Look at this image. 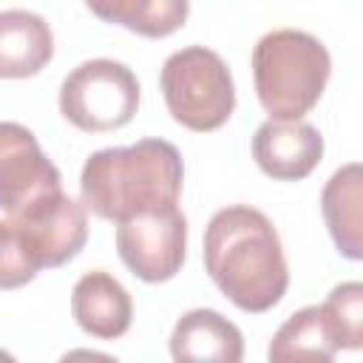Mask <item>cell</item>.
Returning a JSON list of instances; mask_svg holds the SVG:
<instances>
[{
  "mask_svg": "<svg viewBox=\"0 0 363 363\" xmlns=\"http://www.w3.org/2000/svg\"><path fill=\"white\" fill-rule=\"evenodd\" d=\"M204 269L244 312L272 309L289 286L278 230L250 204H230L210 218L204 230Z\"/></svg>",
  "mask_w": 363,
  "mask_h": 363,
  "instance_id": "6da1fadb",
  "label": "cell"
},
{
  "mask_svg": "<svg viewBox=\"0 0 363 363\" xmlns=\"http://www.w3.org/2000/svg\"><path fill=\"white\" fill-rule=\"evenodd\" d=\"M184 162L176 145L142 139L130 147H105L85 159L79 176L82 204L105 221H130L145 213L179 207Z\"/></svg>",
  "mask_w": 363,
  "mask_h": 363,
  "instance_id": "7a4b0ae2",
  "label": "cell"
},
{
  "mask_svg": "<svg viewBox=\"0 0 363 363\" xmlns=\"http://www.w3.org/2000/svg\"><path fill=\"white\" fill-rule=\"evenodd\" d=\"M88 207L65 193L0 216V286L28 284L79 255L88 241Z\"/></svg>",
  "mask_w": 363,
  "mask_h": 363,
  "instance_id": "3957f363",
  "label": "cell"
},
{
  "mask_svg": "<svg viewBox=\"0 0 363 363\" xmlns=\"http://www.w3.org/2000/svg\"><path fill=\"white\" fill-rule=\"evenodd\" d=\"M329 74L332 57L309 31L275 28L252 48L255 94L269 119L301 122L323 96Z\"/></svg>",
  "mask_w": 363,
  "mask_h": 363,
  "instance_id": "277c9868",
  "label": "cell"
},
{
  "mask_svg": "<svg viewBox=\"0 0 363 363\" xmlns=\"http://www.w3.org/2000/svg\"><path fill=\"white\" fill-rule=\"evenodd\" d=\"M170 116L187 130H218L235 111V85L227 62L204 45L173 51L159 74Z\"/></svg>",
  "mask_w": 363,
  "mask_h": 363,
  "instance_id": "5b68a950",
  "label": "cell"
},
{
  "mask_svg": "<svg viewBox=\"0 0 363 363\" xmlns=\"http://www.w3.org/2000/svg\"><path fill=\"white\" fill-rule=\"evenodd\" d=\"M139 111V79L116 60L79 62L60 85V113L85 133L125 128Z\"/></svg>",
  "mask_w": 363,
  "mask_h": 363,
  "instance_id": "8992f818",
  "label": "cell"
},
{
  "mask_svg": "<svg viewBox=\"0 0 363 363\" xmlns=\"http://www.w3.org/2000/svg\"><path fill=\"white\" fill-rule=\"evenodd\" d=\"M184 250L187 218L179 207L145 213L116 224V252L122 264L145 284L170 281L184 264Z\"/></svg>",
  "mask_w": 363,
  "mask_h": 363,
  "instance_id": "52a82bcc",
  "label": "cell"
},
{
  "mask_svg": "<svg viewBox=\"0 0 363 363\" xmlns=\"http://www.w3.org/2000/svg\"><path fill=\"white\" fill-rule=\"evenodd\" d=\"M62 193V179L54 162L37 145V136L17 125L0 128V216L23 210L40 199Z\"/></svg>",
  "mask_w": 363,
  "mask_h": 363,
  "instance_id": "ba28073f",
  "label": "cell"
},
{
  "mask_svg": "<svg viewBox=\"0 0 363 363\" xmlns=\"http://www.w3.org/2000/svg\"><path fill=\"white\" fill-rule=\"evenodd\" d=\"M255 164L278 182L306 179L323 159V136L309 122H278L267 119L252 133Z\"/></svg>",
  "mask_w": 363,
  "mask_h": 363,
  "instance_id": "9c48e42d",
  "label": "cell"
},
{
  "mask_svg": "<svg viewBox=\"0 0 363 363\" xmlns=\"http://www.w3.org/2000/svg\"><path fill=\"white\" fill-rule=\"evenodd\" d=\"M173 363H241L244 335L216 309L184 312L170 332Z\"/></svg>",
  "mask_w": 363,
  "mask_h": 363,
  "instance_id": "30bf717a",
  "label": "cell"
},
{
  "mask_svg": "<svg viewBox=\"0 0 363 363\" xmlns=\"http://www.w3.org/2000/svg\"><path fill=\"white\" fill-rule=\"evenodd\" d=\"M71 315L82 332L99 340L122 337L130 329L133 301L128 289L105 269L85 272L71 289Z\"/></svg>",
  "mask_w": 363,
  "mask_h": 363,
  "instance_id": "8fae6325",
  "label": "cell"
},
{
  "mask_svg": "<svg viewBox=\"0 0 363 363\" xmlns=\"http://www.w3.org/2000/svg\"><path fill=\"white\" fill-rule=\"evenodd\" d=\"M326 230L343 258L363 261V162L337 167L320 193Z\"/></svg>",
  "mask_w": 363,
  "mask_h": 363,
  "instance_id": "7c38bea8",
  "label": "cell"
},
{
  "mask_svg": "<svg viewBox=\"0 0 363 363\" xmlns=\"http://www.w3.org/2000/svg\"><path fill=\"white\" fill-rule=\"evenodd\" d=\"M54 57L51 26L26 9L0 11V77L23 79L43 71Z\"/></svg>",
  "mask_w": 363,
  "mask_h": 363,
  "instance_id": "4fadbf2b",
  "label": "cell"
},
{
  "mask_svg": "<svg viewBox=\"0 0 363 363\" xmlns=\"http://www.w3.org/2000/svg\"><path fill=\"white\" fill-rule=\"evenodd\" d=\"M267 363H335V343L320 306H303L278 326L269 340Z\"/></svg>",
  "mask_w": 363,
  "mask_h": 363,
  "instance_id": "5bb4252c",
  "label": "cell"
},
{
  "mask_svg": "<svg viewBox=\"0 0 363 363\" xmlns=\"http://www.w3.org/2000/svg\"><path fill=\"white\" fill-rule=\"evenodd\" d=\"M88 11L102 17L105 23L125 26L142 37H167L184 26L190 14L187 0H111V3H88Z\"/></svg>",
  "mask_w": 363,
  "mask_h": 363,
  "instance_id": "9a60e30c",
  "label": "cell"
},
{
  "mask_svg": "<svg viewBox=\"0 0 363 363\" xmlns=\"http://www.w3.org/2000/svg\"><path fill=\"white\" fill-rule=\"evenodd\" d=\"M320 315L335 349H363V281L337 284L323 301Z\"/></svg>",
  "mask_w": 363,
  "mask_h": 363,
  "instance_id": "2e32d148",
  "label": "cell"
},
{
  "mask_svg": "<svg viewBox=\"0 0 363 363\" xmlns=\"http://www.w3.org/2000/svg\"><path fill=\"white\" fill-rule=\"evenodd\" d=\"M57 363H119V360L105 352H94V349H71Z\"/></svg>",
  "mask_w": 363,
  "mask_h": 363,
  "instance_id": "e0dca14e",
  "label": "cell"
}]
</instances>
